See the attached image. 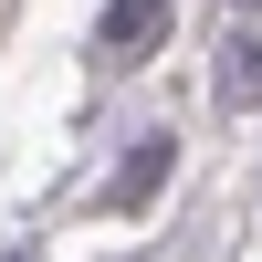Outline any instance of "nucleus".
I'll return each mask as SVG.
<instances>
[{
  "instance_id": "nucleus-1",
  "label": "nucleus",
  "mask_w": 262,
  "mask_h": 262,
  "mask_svg": "<svg viewBox=\"0 0 262 262\" xmlns=\"http://www.w3.org/2000/svg\"><path fill=\"white\" fill-rule=\"evenodd\" d=\"M179 126H147V137H126V158L105 168V221H147V210L168 200V179H179Z\"/></svg>"
},
{
  "instance_id": "nucleus-2",
  "label": "nucleus",
  "mask_w": 262,
  "mask_h": 262,
  "mask_svg": "<svg viewBox=\"0 0 262 262\" xmlns=\"http://www.w3.org/2000/svg\"><path fill=\"white\" fill-rule=\"evenodd\" d=\"M168 21H179V0H105L95 11V63L105 74H137V63L168 42Z\"/></svg>"
},
{
  "instance_id": "nucleus-3",
  "label": "nucleus",
  "mask_w": 262,
  "mask_h": 262,
  "mask_svg": "<svg viewBox=\"0 0 262 262\" xmlns=\"http://www.w3.org/2000/svg\"><path fill=\"white\" fill-rule=\"evenodd\" d=\"M221 105H231V116H252V105H262V42H252V32L221 42Z\"/></svg>"
},
{
  "instance_id": "nucleus-4",
  "label": "nucleus",
  "mask_w": 262,
  "mask_h": 262,
  "mask_svg": "<svg viewBox=\"0 0 262 262\" xmlns=\"http://www.w3.org/2000/svg\"><path fill=\"white\" fill-rule=\"evenodd\" d=\"M0 262H42V242H11V252H0Z\"/></svg>"
},
{
  "instance_id": "nucleus-5",
  "label": "nucleus",
  "mask_w": 262,
  "mask_h": 262,
  "mask_svg": "<svg viewBox=\"0 0 262 262\" xmlns=\"http://www.w3.org/2000/svg\"><path fill=\"white\" fill-rule=\"evenodd\" d=\"M221 11H262V0H221Z\"/></svg>"
}]
</instances>
